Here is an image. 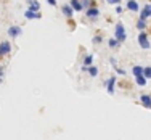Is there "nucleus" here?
Here are the masks:
<instances>
[{
  "instance_id": "obj_1",
  "label": "nucleus",
  "mask_w": 151,
  "mask_h": 140,
  "mask_svg": "<svg viewBox=\"0 0 151 140\" xmlns=\"http://www.w3.org/2000/svg\"><path fill=\"white\" fill-rule=\"evenodd\" d=\"M114 39H117V40L124 42L125 39H127V34H125V27L122 23H116V26H114Z\"/></svg>"
},
{
  "instance_id": "obj_2",
  "label": "nucleus",
  "mask_w": 151,
  "mask_h": 140,
  "mask_svg": "<svg viewBox=\"0 0 151 140\" xmlns=\"http://www.w3.org/2000/svg\"><path fill=\"white\" fill-rule=\"evenodd\" d=\"M137 42H138V45L142 47L143 50H150L151 42H150V37H148V34H146L145 31H142V32L138 34V37H137Z\"/></svg>"
},
{
  "instance_id": "obj_3",
  "label": "nucleus",
  "mask_w": 151,
  "mask_h": 140,
  "mask_svg": "<svg viewBox=\"0 0 151 140\" xmlns=\"http://www.w3.org/2000/svg\"><path fill=\"white\" fill-rule=\"evenodd\" d=\"M12 53V42L10 40H2L0 42V58L8 56Z\"/></svg>"
},
{
  "instance_id": "obj_4",
  "label": "nucleus",
  "mask_w": 151,
  "mask_h": 140,
  "mask_svg": "<svg viewBox=\"0 0 151 140\" xmlns=\"http://www.w3.org/2000/svg\"><path fill=\"white\" fill-rule=\"evenodd\" d=\"M21 34H23V29H21V26H18V24H12V26L8 27V35L12 39L19 37Z\"/></svg>"
},
{
  "instance_id": "obj_5",
  "label": "nucleus",
  "mask_w": 151,
  "mask_h": 140,
  "mask_svg": "<svg viewBox=\"0 0 151 140\" xmlns=\"http://www.w3.org/2000/svg\"><path fill=\"white\" fill-rule=\"evenodd\" d=\"M84 13H85V16H87L88 19H96V18L100 16V10L96 8V6H90V8H87Z\"/></svg>"
},
{
  "instance_id": "obj_6",
  "label": "nucleus",
  "mask_w": 151,
  "mask_h": 140,
  "mask_svg": "<svg viewBox=\"0 0 151 140\" xmlns=\"http://www.w3.org/2000/svg\"><path fill=\"white\" fill-rule=\"evenodd\" d=\"M140 105L146 110H151V95H148V93L140 95Z\"/></svg>"
},
{
  "instance_id": "obj_7",
  "label": "nucleus",
  "mask_w": 151,
  "mask_h": 140,
  "mask_svg": "<svg viewBox=\"0 0 151 140\" xmlns=\"http://www.w3.org/2000/svg\"><path fill=\"white\" fill-rule=\"evenodd\" d=\"M125 6H127V10L132 13H140V5H138L137 0H127V5Z\"/></svg>"
},
{
  "instance_id": "obj_8",
  "label": "nucleus",
  "mask_w": 151,
  "mask_h": 140,
  "mask_svg": "<svg viewBox=\"0 0 151 140\" xmlns=\"http://www.w3.org/2000/svg\"><path fill=\"white\" fill-rule=\"evenodd\" d=\"M114 85H116V76L109 77L106 81V92L109 93V95H114Z\"/></svg>"
},
{
  "instance_id": "obj_9",
  "label": "nucleus",
  "mask_w": 151,
  "mask_h": 140,
  "mask_svg": "<svg viewBox=\"0 0 151 140\" xmlns=\"http://www.w3.org/2000/svg\"><path fill=\"white\" fill-rule=\"evenodd\" d=\"M61 13H63V16H66L68 19H71V18L74 16V10L71 8L69 3H68V5H63V6H61Z\"/></svg>"
},
{
  "instance_id": "obj_10",
  "label": "nucleus",
  "mask_w": 151,
  "mask_h": 140,
  "mask_svg": "<svg viewBox=\"0 0 151 140\" xmlns=\"http://www.w3.org/2000/svg\"><path fill=\"white\" fill-rule=\"evenodd\" d=\"M148 18H151V8H150V3L148 5H145L142 10H140V19H148Z\"/></svg>"
},
{
  "instance_id": "obj_11",
  "label": "nucleus",
  "mask_w": 151,
  "mask_h": 140,
  "mask_svg": "<svg viewBox=\"0 0 151 140\" xmlns=\"http://www.w3.org/2000/svg\"><path fill=\"white\" fill-rule=\"evenodd\" d=\"M27 2V10L31 12H39L40 10V2L39 0H26Z\"/></svg>"
},
{
  "instance_id": "obj_12",
  "label": "nucleus",
  "mask_w": 151,
  "mask_h": 140,
  "mask_svg": "<svg viewBox=\"0 0 151 140\" xmlns=\"http://www.w3.org/2000/svg\"><path fill=\"white\" fill-rule=\"evenodd\" d=\"M24 18H26V19H40V18H42V13L26 10V12H24Z\"/></svg>"
},
{
  "instance_id": "obj_13",
  "label": "nucleus",
  "mask_w": 151,
  "mask_h": 140,
  "mask_svg": "<svg viewBox=\"0 0 151 140\" xmlns=\"http://www.w3.org/2000/svg\"><path fill=\"white\" fill-rule=\"evenodd\" d=\"M69 5H71V8L74 10V13H77V12H84V8H82V5H81V0H71Z\"/></svg>"
},
{
  "instance_id": "obj_14",
  "label": "nucleus",
  "mask_w": 151,
  "mask_h": 140,
  "mask_svg": "<svg viewBox=\"0 0 151 140\" xmlns=\"http://www.w3.org/2000/svg\"><path fill=\"white\" fill-rule=\"evenodd\" d=\"M143 68H145V66H140V64H135V66H132V74H134V77H137V76H143Z\"/></svg>"
},
{
  "instance_id": "obj_15",
  "label": "nucleus",
  "mask_w": 151,
  "mask_h": 140,
  "mask_svg": "<svg viewBox=\"0 0 151 140\" xmlns=\"http://www.w3.org/2000/svg\"><path fill=\"white\" fill-rule=\"evenodd\" d=\"M92 64H93V55H85L84 60H82V66L88 68V66H92Z\"/></svg>"
},
{
  "instance_id": "obj_16",
  "label": "nucleus",
  "mask_w": 151,
  "mask_h": 140,
  "mask_svg": "<svg viewBox=\"0 0 151 140\" xmlns=\"http://www.w3.org/2000/svg\"><path fill=\"white\" fill-rule=\"evenodd\" d=\"M121 45V42L117 40V39H114V37H111L109 40H108V47H109L111 50H114V48H117V47Z\"/></svg>"
},
{
  "instance_id": "obj_17",
  "label": "nucleus",
  "mask_w": 151,
  "mask_h": 140,
  "mask_svg": "<svg viewBox=\"0 0 151 140\" xmlns=\"http://www.w3.org/2000/svg\"><path fill=\"white\" fill-rule=\"evenodd\" d=\"M87 73H88V76H90V77H96V76H98V68H96L95 64H92V66H88Z\"/></svg>"
},
{
  "instance_id": "obj_18",
  "label": "nucleus",
  "mask_w": 151,
  "mask_h": 140,
  "mask_svg": "<svg viewBox=\"0 0 151 140\" xmlns=\"http://www.w3.org/2000/svg\"><path fill=\"white\" fill-rule=\"evenodd\" d=\"M135 26H137V29L142 32V31H145L146 27H148V24H146V21H145V19H138V21H137Z\"/></svg>"
},
{
  "instance_id": "obj_19",
  "label": "nucleus",
  "mask_w": 151,
  "mask_h": 140,
  "mask_svg": "<svg viewBox=\"0 0 151 140\" xmlns=\"http://www.w3.org/2000/svg\"><path fill=\"white\" fill-rule=\"evenodd\" d=\"M135 82L140 85V87H145L146 82H148V79H146L145 76H137V77H135Z\"/></svg>"
},
{
  "instance_id": "obj_20",
  "label": "nucleus",
  "mask_w": 151,
  "mask_h": 140,
  "mask_svg": "<svg viewBox=\"0 0 151 140\" xmlns=\"http://www.w3.org/2000/svg\"><path fill=\"white\" fill-rule=\"evenodd\" d=\"M92 42H93V45H100L103 42V34H100V32H98V34H95V35H93V39H92Z\"/></svg>"
},
{
  "instance_id": "obj_21",
  "label": "nucleus",
  "mask_w": 151,
  "mask_h": 140,
  "mask_svg": "<svg viewBox=\"0 0 151 140\" xmlns=\"http://www.w3.org/2000/svg\"><path fill=\"white\" fill-rule=\"evenodd\" d=\"M81 5L84 10L90 8V6H95V3H93V0H81Z\"/></svg>"
},
{
  "instance_id": "obj_22",
  "label": "nucleus",
  "mask_w": 151,
  "mask_h": 140,
  "mask_svg": "<svg viewBox=\"0 0 151 140\" xmlns=\"http://www.w3.org/2000/svg\"><path fill=\"white\" fill-rule=\"evenodd\" d=\"M143 76L146 79H151V66H145L143 68Z\"/></svg>"
},
{
  "instance_id": "obj_23",
  "label": "nucleus",
  "mask_w": 151,
  "mask_h": 140,
  "mask_svg": "<svg viewBox=\"0 0 151 140\" xmlns=\"http://www.w3.org/2000/svg\"><path fill=\"white\" fill-rule=\"evenodd\" d=\"M114 13H116V15H122V13H124V8H122L121 5H116V8H114Z\"/></svg>"
},
{
  "instance_id": "obj_24",
  "label": "nucleus",
  "mask_w": 151,
  "mask_h": 140,
  "mask_svg": "<svg viewBox=\"0 0 151 140\" xmlns=\"http://www.w3.org/2000/svg\"><path fill=\"white\" fill-rule=\"evenodd\" d=\"M114 71H116V73L117 74H119V76H124V74H125V69H122V68H114Z\"/></svg>"
},
{
  "instance_id": "obj_25",
  "label": "nucleus",
  "mask_w": 151,
  "mask_h": 140,
  "mask_svg": "<svg viewBox=\"0 0 151 140\" xmlns=\"http://www.w3.org/2000/svg\"><path fill=\"white\" fill-rule=\"evenodd\" d=\"M109 63H111V66H113V68H116V66H117V60H116V58H113V56L109 58Z\"/></svg>"
},
{
  "instance_id": "obj_26",
  "label": "nucleus",
  "mask_w": 151,
  "mask_h": 140,
  "mask_svg": "<svg viewBox=\"0 0 151 140\" xmlns=\"http://www.w3.org/2000/svg\"><path fill=\"white\" fill-rule=\"evenodd\" d=\"M108 3H109V5H119V2L121 0H106Z\"/></svg>"
},
{
  "instance_id": "obj_27",
  "label": "nucleus",
  "mask_w": 151,
  "mask_h": 140,
  "mask_svg": "<svg viewBox=\"0 0 151 140\" xmlns=\"http://www.w3.org/2000/svg\"><path fill=\"white\" fill-rule=\"evenodd\" d=\"M47 3H48V5H52V6H56V5H58V3H56V0H47Z\"/></svg>"
},
{
  "instance_id": "obj_28",
  "label": "nucleus",
  "mask_w": 151,
  "mask_h": 140,
  "mask_svg": "<svg viewBox=\"0 0 151 140\" xmlns=\"http://www.w3.org/2000/svg\"><path fill=\"white\" fill-rule=\"evenodd\" d=\"M3 81V68H0V84H2Z\"/></svg>"
},
{
  "instance_id": "obj_29",
  "label": "nucleus",
  "mask_w": 151,
  "mask_h": 140,
  "mask_svg": "<svg viewBox=\"0 0 151 140\" xmlns=\"http://www.w3.org/2000/svg\"><path fill=\"white\" fill-rule=\"evenodd\" d=\"M150 8H151V3H150Z\"/></svg>"
},
{
  "instance_id": "obj_30",
  "label": "nucleus",
  "mask_w": 151,
  "mask_h": 140,
  "mask_svg": "<svg viewBox=\"0 0 151 140\" xmlns=\"http://www.w3.org/2000/svg\"><path fill=\"white\" fill-rule=\"evenodd\" d=\"M3 2H6V0H3Z\"/></svg>"
}]
</instances>
